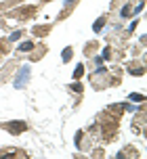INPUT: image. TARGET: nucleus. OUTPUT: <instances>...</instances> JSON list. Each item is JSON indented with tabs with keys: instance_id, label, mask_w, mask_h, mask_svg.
I'll return each instance as SVG.
<instances>
[{
	"instance_id": "obj_1",
	"label": "nucleus",
	"mask_w": 147,
	"mask_h": 159,
	"mask_svg": "<svg viewBox=\"0 0 147 159\" xmlns=\"http://www.w3.org/2000/svg\"><path fill=\"white\" fill-rule=\"evenodd\" d=\"M25 80H27V67H23V69L19 71V78L15 80V88H21L25 84Z\"/></svg>"
},
{
	"instance_id": "obj_2",
	"label": "nucleus",
	"mask_w": 147,
	"mask_h": 159,
	"mask_svg": "<svg viewBox=\"0 0 147 159\" xmlns=\"http://www.w3.org/2000/svg\"><path fill=\"white\" fill-rule=\"evenodd\" d=\"M82 75H84V65H78V67H76V71H74V80H80Z\"/></svg>"
},
{
	"instance_id": "obj_3",
	"label": "nucleus",
	"mask_w": 147,
	"mask_h": 159,
	"mask_svg": "<svg viewBox=\"0 0 147 159\" xmlns=\"http://www.w3.org/2000/svg\"><path fill=\"white\" fill-rule=\"evenodd\" d=\"M103 23H105V19H103V17H101V19H99L97 23L92 25V30H95V32H99V30H103Z\"/></svg>"
},
{
	"instance_id": "obj_4",
	"label": "nucleus",
	"mask_w": 147,
	"mask_h": 159,
	"mask_svg": "<svg viewBox=\"0 0 147 159\" xmlns=\"http://www.w3.org/2000/svg\"><path fill=\"white\" fill-rule=\"evenodd\" d=\"M69 59H72V48H65V50H63V61H69Z\"/></svg>"
},
{
	"instance_id": "obj_5",
	"label": "nucleus",
	"mask_w": 147,
	"mask_h": 159,
	"mask_svg": "<svg viewBox=\"0 0 147 159\" xmlns=\"http://www.w3.org/2000/svg\"><path fill=\"white\" fill-rule=\"evenodd\" d=\"M32 46H34L32 42H23V44L19 46V50H30V48H32Z\"/></svg>"
},
{
	"instance_id": "obj_6",
	"label": "nucleus",
	"mask_w": 147,
	"mask_h": 159,
	"mask_svg": "<svg viewBox=\"0 0 147 159\" xmlns=\"http://www.w3.org/2000/svg\"><path fill=\"white\" fill-rule=\"evenodd\" d=\"M72 90L74 92H82V86L80 84H72Z\"/></svg>"
},
{
	"instance_id": "obj_7",
	"label": "nucleus",
	"mask_w": 147,
	"mask_h": 159,
	"mask_svg": "<svg viewBox=\"0 0 147 159\" xmlns=\"http://www.w3.org/2000/svg\"><path fill=\"white\" fill-rule=\"evenodd\" d=\"M17 38H21V32H15V34H11V40H13V42H15Z\"/></svg>"
},
{
	"instance_id": "obj_8",
	"label": "nucleus",
	"mask_w": 147,
	"mask_h": 159,
	"mask_svg": "<svg viewBox=\"0 0 147 159\" xmlns=\"http://www.w3.org/2000/svg\"><path fill=\"white\" fill-rule=\"evenodd\" d=\"M130 98H132V101H143V96H141V94H132Z\"/></svg>"
},
{
	"instance_id": "obj_9",
	"label": "nucleus",
	"mask_w": 147,
	"mask_h": 159,
	"mask_svg": "<svg viewBox=\"0 0 147 159\" xmlns=\"http://www.w3.org/2000/svg\"><path fill=\"white\" fill-rule=\"evenodd\" d=\"M63 2H65V7H69L72 2H76V0H63Z\"/></svg>"
}]
</instances>
